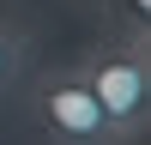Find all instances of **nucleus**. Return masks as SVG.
Instances as JSON below:
<instances>
[{"mask_svg": "<svg viewBox=\"0 0 151 145\" xmlns=\"http://www.w3.org/2000/svg\"><path fill=\"white\" fill-rule=\"evenodd\" d=\"M109 18H115V36L133 48H151V0H109Z\"/></svg>", "mask_w": 151, "mask_h": 145, "instance_id": "obj_3", "label": "nucleus"}, {"mask_svg": "<svg viewBox=\"0 0 151 145\" xmlns=\"http://www.w3.org/2000/svg\"><path fill=\"white\" fill-rule=\"evenodd\" d=\"M18 72H24V30L18 24H0V97L18 85Z\"/></svg>", "mask_w": 151, "mask_h": 145, "instance_id": "obj_4", "label": "nucleus"}, {"mask_svg": "<svg viewBox=\"0 0 151 145\" xmlns=\"http://www.w3.org/2000/svg\"><path fill=\"white\" fill-rule=\"evenodd\" d=\"M121 145H145V139H121Z\"/></svg>", "mask_w": 151, "mask_h": 145, "instance_id": "obj_5", "label": "nucleus"}, {"mask_svg": "<svg viewBox=\"0 0 151 145\" xmlns=\"http://www.w3.org/2000/svg\"><path fill=\"white\" fill-rule=\"evenodd\" d=\"M30 115L42 121V133L55 145H121L115 127H109L103 103L91 97V85L73 67H55L30 85Z\"/></svg>", "mask_w": 151, "mask_h": 145, "instance_id": "obj_2", "label": "nucleus"}, {"mask_svg": "<svg viewBox=\"0 0 151 145\" xmlns=\"http://www.w3.org/2000/svg\"><path fill=\"white\" fill-rule=\"evenodd\" d=\"M73 72L103 103L115 139H145L151 133V48H133L121 36H103V42H91L79 55Z\"/></svg>", "mask_w": 151, "mask_h": 145, "instance_id": "obj_1", "label": "nucleus"}]
</instances>
